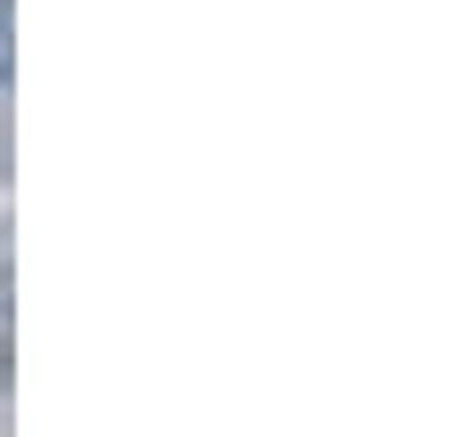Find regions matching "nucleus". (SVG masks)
I'll list each match as a JSON object with an SVG mask.
<instances>
[{"label": "nucleus", "instance_id": "nucleus-1", "mask_svg": "<svg viewBox=\"0 0 453 437\" xmlns=\"http://www.w3.org/2000/svg\"><path fill=\"white\" fill-rule=\"evenodd\" d=\"M0 81H9V0H0Z\"/></svg>", "mask_w": 453, "mask_h": 437}, {"label": "nucleus", "instance_id": "nucleus-2", "mask_svg": "<svg viewBox=\"0 0 453 437\" xmlns=\"http://www.w3.org/2000/svg\"><path fill=\"white\" fill-rule=\"evenodd\" d=\"M0 380H9V341H0Z\"/></svg>", "mask_w": 453, "mask_h": 437}]
</instances>
